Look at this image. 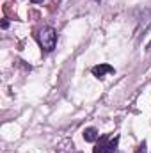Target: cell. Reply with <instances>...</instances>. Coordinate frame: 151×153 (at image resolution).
<instances>
[{
    "label": "cell",
    "instance_id": "6da1fadb",
    "mask_svg": "<svg viewBox=\"0 0 151 153\" xmlns=\"http://www.w3.org/2000/svg\"><path fill=\"white\" fill-rule=\"evenodd\" d=\"M38 41H39V45H41L43 50H46V52L53 50V48H55V41H57V32H55V29H52V27H43L38 32Z\"/></svg>",
    "mask_w": 151,
    "mask_h": 153
},
{
    "label": "cell",
    "instance_id": "7a4b0ae2",
    "mask_svg": "<svg viewBox=\"0 0 151 153\" xmlns=\"http://www.w3.org/2000/svg\"><path fill=\"white\" fill-rule=\"evenodd\" d=\"M107 73H114V68L110 64H98V66L93 68V75L96 78H103Z\"/></svg>",
    "mask_w": 151,
    "mask_h": 153
},
{
    "label": "cell",
    "instance_id": "3957f363",
    "mask_svg": "<svg viewBox=\"0 0 151 153\" xmlns=\"http://www.w3.org/2000/svg\"><path fill=\"white\" fill-rule=\"evenodd\" d=\"M98 130L96 128H93V126H89V128H85L84 130V139L87 141V143H94V141H98Z\"/></svg>",
    "mask_w": 151,
    "mask_h": 153
},
{
    "label": "cell",
    "instance_id": "277c9868",
    "mask_svg": "<svg viewBox=\"0 0 151 153\" xmlns=\"http://www.w3.org/2000/svg\"><path fill=\"white\" fill-rule=\"evenodd\" d=\"M137 153H146V143H142V144L137 148Z\"/></svg>",
    "mask_w": 151,
    "mask_h": 153
},
{
    "label": "cell",
    "instance_id": "5b68a950",
    "mask_svg": "<svg viewBox=\"0 0 151 153\" xmlns=\"http://www.w3.org/2000/svg\"><path fill=\"white\" fill-rule=\"evenodd\" d=\"M2 27H4V29H7V27H9V23H7V20H4V22H2Z\"/></svg>",
    "mask_w": 151,
    "mask_h": 153
},
{
    "label": "cell",
    "instance_id": "8992f818",
    "mask_svg": "<svg viewBox=\"0 0 151 153\" xmlns=\"http://www.w3.org/2000/svg\"><path fill=\"white\" fill-rule=\"evenodd\" d=\"M32 4H39V2H43V0H30Z\"/></svg>",
    "mask_w": 151,
    "mask_h": 153
}]
</instances>
